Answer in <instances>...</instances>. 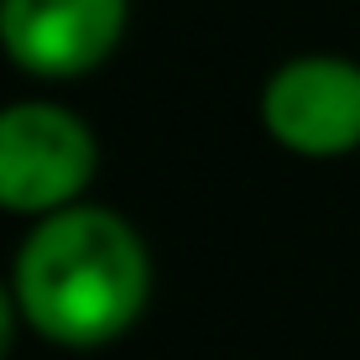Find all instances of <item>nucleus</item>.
<instances>
[{
  "mask_svg": "<svg viewBox=\"0 0 360 360\" xmlns=\"http://www.w3.org/2000/svg\"><path fill=\"white\" fill-rule=\"evenodd\" d=\"M126 16L131 0H0V53L27 79L68 84L120 47Z\"/></svg>",
  "mask_w": 360,
  "mask_h": 360,
  "instance_id": "20e7f679",
  "label": "nucleus"
},
{
  "mask_svg": "<svg viewBox=\"0 0 360 360\" xmlns=\"http://www.w3.org/2000/svg\"><path fill=\"white\" fill-rule=\"evenodd\" d=\"M99 178V136L89 120L53 99L0 105V214L47 219Z\"/></svg>",
  "mask_w": 360,
  "mask_h": 360,
  "instance_id": "f03ea898",
  "label": "nucleus"
},
{
  "mask_svg": "<svg viewBox=\"0 0 360 360\" xmlns=\"http://www.w3.org/2000/svg\"><path fill=\"white\" fill-rule=\"evenodd\" d=\"M21 303H16V288H11V277L0 282V360H6L11 350H16V334H21Z\"/></svg>",
  "mask_w": 360,
  "mask_h": 360,
  "instance_id": "39448f33",
  "label": "nucleus"
},
{
  "mask_svg": "<svg viewBox=\"0 0 360 360\" xmlns=\"http://www.w3.org/2000/svg\"><path fill=\"white\" fill-rule=\"evenodd\" d=\"M256 115L282 152L308 162L360 152V63L340 53H297L266 73Z\"/></svg>",
  "mask_w": 360,
  "mask_h": 360,
  "instance_id": "7ed1b4c3",
  "label": "nucleus"
},
{
  "mask_svg": "<svg viewBox=\"0 0 360 360\" xmlns=\"http://www.w3.org/2000/svg\"><path fill=\"white\" fill-rule=\"evenodd\" d=\"M21 319L58 350H105L141 324L152 303V251L126 214L68 204L32 219L11 262Z\"/></svg>",
  "mask_w": 360,
  "mask_h": 360,
  "instance_id": "f257e3e1",
  "label": "nucleus"
}]
</instances>
